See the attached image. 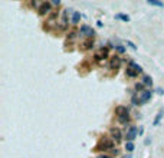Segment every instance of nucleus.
<instances>
[{
    "mask_svg": "<svg viewBox=\"0 0 164 158\" xmlns=\"http://www.w3.org/2000/svg\"><path fill=\"white\" fill-rule=\"evenodd\" d=\"M56 19H58V11H53V13H51V14H49V19H48V23H49V24H53Z\"/></svg>",
    "mask_w": 164,
    "mask_h": 158,
    "instance_id": "nucleus-17",
    "label": "nucleus"
},
{
    "mask_svg": "<svg viewBox=\"0 0 164 158\" xmlns=\"http://www.w3.org/2000/svg\"><path fill=\"white\" fill-rule=\"evenodd\" d=\"M151 96H153V92L150 89H145V90H142L141 93H140V102H141V105H144L145 102H148L150 99H151Z\"/></svg>",
    "mask_w": 164,
    "mask_h": 158,
    "instance_id": "nucleus-6",
    "label": "nucleus"
},
{
    "mask_svg": "<svg viewBox=\"0 0 164 158\" xmlns=\"http://www.w3.org/2000/svg\"><path fill=\"white\" fill-rule=\"evenodd\" d=\"M137 134H138L137 126H130V128L127 129V132H125V139H127V142H132V141L137 138Z\"/></svg>",
    "mask_w": 164,
    "mask_h": 158,
    "instance_id": "nucleus-3",
    "label": "nucleus"
},
{
    "mask_svg": "<svg viewBox=\"0 0 164 158\" xmlns=\"http://www.w3.org/2000/svg\"><path fill=\"white\" fill-rule=\"evenodd\" d=\"M163 111H160V112L157 113V115H155V118H154V121H153V125L154 126H157V125L160 124V121H161V118H163Z\"/></svg>",
    "mask_w": 164,
    "mask_h": 158,
    "instance_id": "nucleus-14",
    "label": "nucleus"
},
{
    "mask_svg": "<svg viewBox=\"0 0 164 158\" xmlns=\"http://www.w3.org/2000/svg\"><path fill=\"white\" fill-rule=\"evenodd\" d=\"M128 66H131V68L134 69L137 73H141V72H142V68L140 66V65H137L135 62H130V65H128Z\"/></svg>",
    "mask_w": 164,
    "mask_h": 158,
    "instance_id": "nucleus-18",
    "label": "nucleus"
},
{
    "mask_svg": "<svg viewBox=\"0 0 164 158\" xmlns=\"http://www.w3.org/2000/svg\"><path fill=\"white\" fill-rule=\"evenodd\" d=\"M125 73H127V76H128V78H137V76H138V73H137L131 66H128V68L125 69Z\"/></svg>",
    "mask_w": 164,
    "mask_h": 158,
    "instance_id": "nucleus-12",
    "label": "nucleus"
},
{
    "mask_svg": "<svg viewBox=\"0 0 164 158\" xmlns=\"http://www.w3.org/2000/svg\"><path fill=\"white\" fill-rule=\"evenodd\" d=\"M117 119H118V122H121V124H127V122H130V113L122 115V116H118Z\"/></svg>",
    "mask_w": 164,
    "mask_h": 158,
    "instance_id": "nucleus-16",
    "label": "nucleus"
},
{
    "mask_svg": "<svg viewBox=\"0 0 164 158\" xmlns=\"http://www.w3.org/2000/svg\"><path fill=\"white\" fill-rule=\"evenodd\" d=\"M134 148H135L134 142H127V144H125V149H127L128 152H132V151H134Z\"/></svg>",
    "mask_w": 164,
    "mask_h": 158,
    "instance_id": "nucleus-21",
    "label": "nucleus"
},
{
    "mask_svg": "<svg viewBox=\"0 0 164 158\" xmlns=\"http://www.w3.org/2000/svg\"><path fill=\"white\" fill-rule=\"evenodd\" d=\"M142 83H144L145 86H151V85H153V78L148 76V75H145V76L142 78Z\"/></svg>",
    "mask_w": 164,
    "mask_h": 158,
    "instance_id": "nucleus-15",
    "label": "nucleus"
},
{
    "mask_svg": "<svg viewBox=\"0 0 164 158\" xmlns=\"http://www.w3.org/2000/svg\"><path fill=\"white\" fill-rule=\"evenodd\" d=\"M157 93L163 95V93H164V89H163V88H157Z\"/></svg>",
    "mask_w": 164,
    "mask_h": 158,
    "instance_id": "nucleus-28",
    "label": "nucleus"
},
{
    "mask_svg": "<svg viewBox=\"0 0 164 158\" xmlns=\"http://www.w3.org/2000/svg\"><path fill=\"white\" fill-rule=\"evenodd\" d=\"M115 19H117V20H122V22H130V16H128V14H124V13L115 14Z\"/></svg>",
    "mask_w": 164,
    "mask_h": 158,
    "instance_id": "nucleus-13",
    "label": "nucleus"
},
{
    "mask_svg": "<svg viewBox=\"0 0 164 158\" xmlns=\"http://www.w3.org/2000/svg\"><path fill=\"white\" fill-rule=\"evenodd\" d=\"M39 14L40 16H45V14H51V11H52V3L51 1H43L42 3V6L39 7Z\"/></svg>",
    "mask_w": 164,
    "mask_h": 158,
    "instance_id": "nucleus-4",
    "label": "nucleus"
},
{
    "mask_svg": "<svg viewBox=\"0 0 164 158\" xmlns=\"http://www.w3.org/2000/svg\"><path fill=\"white\" fill-rule=\"evenodd\" d=\"M127 45L130 46V47H131L132 50H137V46H135V43H132L131 40H127Z\"/></svg>",
    "mask_w": 164,
    "mask_h": 158,
    "instance_id": "nucleus-24",
    "label": "nucleus"
},
{
    "mask_svg": "<svg viewBox=\"0 0 164 158\" xmlns=\"http://www.w3.org/2000/svg\"><path fill=\"white\" fill-rule=\"evenodd\" d=\"M114 148H115V142H114V139H111V138H105V136H104V138L101 139V142L97 145L95 149H97V151H109V149L112 151Z\"/></svg>",
    "mask_w": 164,
    "mask_h": 158,
    "instance_id": "nucleus-1",
    "label": "nucleus"
},
{
    "mask_svg": "<svg viewBox=\"0 0 164 158\" xmlns=\"http://www.w3.org/2000/svg\"><path fill=\"white\" fill-rule=\"evenodd\" d=\"M74 37H75V32H71L68 34V39H74Z\"/></svg>",
    "mask_w": 164,
    "mask_h": 158,
    "instance_id": "nucleus-27",
    "label": "nucleus"
},
{
    "mask_svg": "<svg viewBox=\"0 0 164 158\" xmlns=\"http://www.w3.org/2000/svg\"><path fill=\"white\" fill-rule=\"evenodd\" d=\"M97 158H112L111 155H107V154H101V155H98Z\"/></svg>",
    "mask_w": 164,
    "mask_h": 158,
    "instance_id": "nucleus-25",
    "label": "nucleus"
},
{
    "mask_svg": "<svg viewBox=\"0 0 164 158\" xmlns=\"http://www.w3.org/2000/svg\"><path fill=\"white\" fill-rule=\"evenodd\" d=\"M147 3L150 6H155V7H163V1H157V0H147Z\"/></svg>",
    "mask_w": 164,
    "mask_h": 158,
    "instance_id": "nucleus-19",
    "label": "nucleus"
},
{
    "mask_svg": "<svg viewBox=\"0 0 164 158\" xmlns=\"http://www.w3.org/2000/svg\"><path fill=\"white\" fill-rule=\"evenodd\" d=\"M81 20V13L79 11H71V23L72 24H78Z\"/></svg>",
    "mask_w": 164,
    "mask_h": 158,
    "instance_id": "nucleus-10",
    "label": "nucleus"
},
{
    "mask_svg": "<svg viewBox=\"0 0 164 158\" xmlns=\"http://www.w3.org/2000/svg\"><path fill=\"white\" fill-rule=\"evenodd\" d=\"M144 86H145V85H144L142 82H140V83H135V90H141V92H142ZM144 90H145V89H144Z\"/></svg>",
    "mask_w": 164,
    "mask_h": 158,
    "instance_id": "nucleus-23",
    "label": "nucleus"
},
{
    "mask_svg": "<svg viewBox=\"0 0 164 158\" xmlns=\"http://www.w3.org/2000/svg\"><path fill=\"white\" fill-rule=\"evenodd\" d=\"M82 47H84L85 50L92 49V47H94V39H88V40H85V42L82 43Z\"/></svg>",
    "mask_w": 164,
    "mask_h": 158,
    "instance_id": "nucleus-11",
    "label": "nucleus"
},
{
    "mask_svg": "<svg viewBox=\"0 0 164 158\" xmlns=\"http://www.w3.org/2000/svg\"><path fill=\"white\" fill-rule=\"evenodd\" d=\"M131 101H132V105H141V102H140V98L137 96V93H134V95H132Z\"/></svg>",
    "mask_w": 164,
    "mask_h": 158,
    "instance_id": "nucleus-20",
    "label": "nucleus"
},
{
    "mask_svg": "<svg viewBox=\"0 0 164 158\" xmlns=\"http://www.w3.org/2000/svg\"><path fill=\"white\" fill-rule=\"evenodd\" d=\"M121 66V57L118 55L111 57V62H109V69L111 70H117V69Z\"/></svg>",
    "mask_w": 164,
    "mask_h": 158,
    "instance_id": "nucleus-7",
    "label": "nucleus"
},
{
    "mask_svg": "<svg viewBox=\"0 0 164 158\" xmlns=\"http://www.w3.org/2000/svg\"><path fill=\"white\" fill-rule=\"evenodd\" d=\"M59 4H61L59 0H53V1H52V6H59Z\"/></svg>",
    "mask_w": 164,
    "mask_h": 158,
    "instance_id": "nucleus-26",
    "label": "nucleus"
},
{
    "mask_svg": "<svg viewBox=\"0 0 164 158\" xmlns=\"http://www.w3.org/2000/svg\"><path fill=\"white\" fill-rule=\"evenodd\" d=\"M127 113H130L127 106H124V105L115 106V115H117V118H118V116H122V115H127Z\"/></svg>",
    "mask_w": 164,
    "mask_h": 158,
    "instance_id": "nucleus-9",
    "label": "nucleus"
},
{
    "mask_svg": "<svg viewBox=\"0 0 164 158\" xmlns=\"http://www.w3.org/2000/svg\"><path fill=\"white\" fill-rule=\"evenodd\" d=\"M79 33L84 34V36H87L88 39H94V36H95V30H94L91 26H88V24H82V26H81Z\"/></svg>",
    "mask_w": 164,
    "mask_h": 158,
    "instance_id": "nucleus-2",
    "label": "nucleus"
},
{
    "mask_svg": "<svg viewBox=\"0 0 164 158\" xmlns=\"http://www.w3.org/2000/svg\"><path fill=\"white\" fill-rule=\"evenodd\" d=\"M114 47H115V49H117V50H118L120 53H124V52H125V47H124L122 45H120V43H118V45H115Z\"/></svg>",
    "mask_w": 164,
    "mask_h": 158,
    "instance_id": "nucleus-22",
    "label": "nucleus"
},
{
    "mask_svg": "<svg viewBox=\"0 0 164 158\" xmlns=\"http://www.w3.org/2000/svg\"><path fill=\"white\" fill-rule=\"evenodd\" d=\"M128 158H130V157H128Z\"/></svg>",
    "mask_w": 164,
    "mask_h": 158,
    "instance_id": "nucleus-29",
    "label": "nucleus"
},
{
    "mask_svg": "<svg viewBox=\"0 0 164 158\" xmlns=\"http://www.w3.org/2000/svg\"><path fill=\"white\" fill-rule=\"evenodd\" d=\"M111 136H112V139L115 142H121V139H122V134H121V131L118 128H112L111 129Z\"/></svg>",
    "mask_w": 164,
    "mask_h": 158,
    "instance_id": "nucleus-8",
    "label": "nucleus"
},
{
    "mask_svg": "<svg viewBox=\"0 0 164 158\" xmlns=\"http://www.w3.org/2000/svg\"><path fill=\"white\" fill-rule=\"evenodd\" d=\"M108 57V47H101V50L97 52L95 55H94V59L97 60V62H101V60H105Z\"/></svg>",
    "mask_w": 164,
    "mask_h": 158,
    "instance_id": "nucleus-5",
    "label": "nucleus"
}]
</instances>
